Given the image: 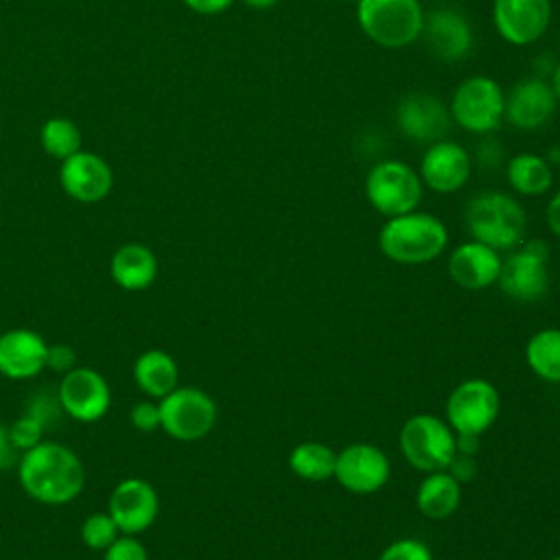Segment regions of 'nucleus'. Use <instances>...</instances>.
Here are the masks:
<instances>
[{
	"instance_id": "nucleus-1",
	"label": "nucleus",
	"mask_w": 560,
	"mask_h": 560,
	"mask_svg": "<svg viewBox=\"0 0 560 560\" xmlns=\"http://www.w3.org/2000/svg\"><path fill=\"white\" fill-rule=\"evenodd\" d=\"M18 477L24 492L44 505H66L85 486V468L74 451L59 442H39L20 455Z\"/></svg>"
},
{
	"instance_id": "nucleus-2",
	"label": "nucleus",
	"mask_w": 560,
	"mask_h": 560,
	"mask_svg": "<svg viewBox=\"0 0 560 560\" xmlns=\"http://www.w3.org/2000/svg\"><path fill=\"white\" fill-rule=\"evenodd\" d=\"M448 243L446 225L429 212H405L389 217L378 232L381 252L400 265H422L435 260Z\"/></svg>"
},
{
	"instance_id": "nucleus-3",
	"label": "nucleus",
	"mask_w": 560,
	"mask_h": 560,
	"mask_svg": "<svg viewBox=\"0 0 560 560\" xmlns=\"http://www.w3.org/2000/svg\"><path fill=\"white\" fill-rule=\"evenodd\" d=\"M466 225L475 241L501 252L521 243L525 232L523 206L508 192L483 190L466 206Z\"/></svg>"
},
{
	"instance_id": "nucleus-4",
	"label": "nucleus",
	"mask_w": 560,
	"mask_h": 560,
	"mask_svg": "<svg viewBox=\"0 0 560 560\" xmlns=\"http://www.w3.org/2000/svg\"><path fill=\"white\" fill-rule=\"evenodd\" d=\"M357 22L363 35L383 48H405L422 35L420 0H357Z\"/></svg>"
},
{
	"instance_id": "nucleus-5",
	"label": "nucleus",
	"mask_w": 560,
	"mask_h": 560,
	"mask_svg": "<svg viewBox=\"0 0 560 560\" xmlns=\"http://www.w3.org/2000/svg\"><path fill=\"white\" fill-rule=\"evenodd\" d=\"M400 451L405 459L422 470H446L457 453V438L448 422L433 413H416L400 429Z\"/></svg>"
},
{
	"instance_id": "nucleus-6",
	"label": "nucleus",
	"mask_w": 560,
	"mask_h": 560,
	"mask_svg": "<svg viewBox=\"0 0 560 560\" xmlns=\"http://www.w3.org/2000/svg\"><path fill=\"white\" fill-rule=\"evenodd\" d=\"M365 197L383 217H398L418 208L422 179L402 160H381L365 175Z\"/></svg>"
},
{
	"instance_id": "nucleus-7",
	"label": "nucleus",
	"mask_w": 560,
	"mask_h": 560,
	"mask_svg": "<svg viewBox=\"0 0 560 560\" xmlns=\"http://www.w3.org/2000/svg\"><path fill=\"white\" fill-rule=\"evenodd\" d=\"M505 94L492 77L475 74L464 79L451 96V120L468 133H490L503 120Z\"/></svg>"
},
{
	"instance_id": "nucleus-8",
	"label": "nucleus",
	"mask_w": 560,
	"mask_h": 560,
	"mask_svg": "<svg viewBox=\"0 0 560 560\" xmlns=\"http://www.w3.org/2000/svg\"><path fill=\"white\" fill-rule=\"evenodd\" d=\"M160 427L179 442L206 438L217 424V402L199 387H175L160 398Z\"/></svg>"
},
{
	"instance_id": "nucleus-9",
	"label": "nucleus",
	"mask_w": 560,
	"mask_h": 560,
	"mask_svg": "<svg viewBox=\"0 0 560 560\" xmlns=\"http://www.w3.org/2000/svg\"><path fill=\"white\" fill-rule=\"evenodd\" d=\"M499 411V392L486 378L462 381L446 400V422L457 435L479 438L497 422Z\"/></svg>"
},
{
	"instance_id": "nucleus-10",
	"label": "nucleus",
	"mask_w": 560,
	"mask_h": 560,
	"mask_svg": "<svg viewBox=\"0 0 560 560\" xmlns=\"http://www.w3.org/2000/svg\"><path fill=\"white\" fill-rule=\"evenodd\" d=\"M499 287L518 302H536L549 289V247L540 238L523 243L512 252L499 271Z\"/></svg>"
},
{
	"instance_id": "nucleus-11",
	"label": "nucleus",
	"mask_w": 560,
	"mask_h": 560,
	"mask_svg": "<svg viewBox=\"0 0 560 560\" xmlns=\"http://www.w3.org/2000/svg\"><path fill=\"white\" fill-rule=\"evenodd\" d=\"M389 472L387 455L370 442H354L337 453L335 479L348 492L372 494L389 481Z\"/></svg>"
},
{
	"instance_id": "nucleus-12",
	"label": "nucleus",
	"mask_w": 560,
	"mask_h": 560,
	"mask_svg": "<svg viewBox=\"0 0 560 560\" xmlns=\"http://www.w3.org/2000/svg\"><path fill=\"white\" fill-rule=\"evenodd\" d=\"M63 413L79 422L101 420L112 402L105 376L92 368H72L61 376L57 389Z\"/></svg>"
},
{
	"instance_id": "nucleus-13",
	"label": "nucleus",
	"mask_w": 560,
	"mask_h": 560,
	"mask_svg": "<svg viewBox=\"0 0 560 560\" xmlns=\"http://www.w3.org/2000/svg\"><path fill=\"white\" fill-rule=\"evenodd\" d=\"M492 24L508 44L529 46L551 24V0H492Z\"/></svg>"
},
{
	"instance_id": "nucleus-14",
	"label": "nucleus",
	"mask_w": 560,
	"mask_h": 560,
	"mask_svg": "<svg viewBox=\"0 0 560 560\" xmlns=\"http://www.w3.org/2000/svg\"><path fill=\"white\" fill-rule=\"evenodd\" d=\"M107 512L116 521L120 534L136 536L155 523L160 499L149 481L129 477L112 490Z\"/></svg>"
},
{
	"instance_id": "nucleus-15",
	"label": "nucleus",
	"mask_w": 560,
	"mask_h": 560,
	"mask_svg": "<svg viewBox=\"0 0 560 560\" xmlns=\"http://www.w3.org/2000/svg\"><path fill=\"white\" fill-rule=\"evenodd\" d=\"M558 107V98L553 94L551 83L542 77H527L512 85L505 94L503 118L523 131H534L545 127Z\"/></svg>"
},
{
	"instance_id": "nucleus-16",
	"label": "nucleus",
	"mask_w": 560,
	"mask_h": 560,
	"mask_svg": "<svg viewBox=\"0 0 560 560\" xmlns=\"http://www.w3.org/2000/svg\"><path fill=\"white\" fill-rule=\"evenodd\" d=\"M472 171L468 151L453 140H435L427 147L420 160V179L422 186H429L433 192H455L459 190Z\"/></svg>"
},
{
	"instance_id": "nucleus-17",
	"label": "nucleus",
	"mask_w": 560,
	"mask_h": 560,
	"mask_svg": "<svg viewBox=\"0 0 560 560\" xmlns=\"http://www.w3.org/2000/svg\"><path fill=\"white\" fill-rule=\"evenodd\" d=\"M451 114L444 103L427 92H411L396 105V125L413 142H435L451 129Z\"/></svg>"
},
{
	"instance_id": "nucleus-18",
	"label": "nucleus",
	"mask_w": 560,
	"mask_h": 560,
	"mask_svg": "<svg viewBox=\"0 0 560 560\" xmlns=\"http://www.w3.org/2000/svg\"><path fill=\"white\" fill-rule=\"evenodd\" d=\"M59 182L68 197L81 203H96L109 195L114 175L101 155L77 151L74 155L61 160Z\"/></svg>"
},
{
	"instance_id": "nucleus-19",
	"label": "nucleus",
	"mask_w": 560,
	"mask_h": 560,
	"mask_svg": "<svg viewBox=\"0 0 560 560\" xmlns=\"http://www.w3.org/2000/svg\"><path fill=\"white\" fill-rule=\"evenodd\" d=\"M422 35L431 52L442 61H459L472 48L470 22L451 7H440L424 15Z\"/></svg>"
},
{
	"instance_id": "nucleus-20",
	"label": "nucleus",
	"mask_w": 560,
	"mask_h": 560,
	"mask_svg": "<svg viewBox=\"0 0 560 560\" xmlns=\"http://www.w3.org/2000/svg\"><path fill=\"white\" fill-rule=\"evenodd\" d=\"M48 343L28 328H13L0 335V374L11 381H26L46 368Z\"/></svg>"
},
{
	"instance_id": "nucleus-21",
	"label": "nucleus",
	"mask_w": 560,
	"mask_h": 560,
	"mask_svg": "<svg viewBox=\"0 0 560 560\" xmlns=\"http://www.w3.org/2000/svg\"><path fill=\"white\" fill-rule=\"evenodd\" d=\"M501 256L497 249L479 243L468 241L457 245L448 256V273L455 284L462 289L479 291L499 280L501 271Z\"/></svg>"
},
{
	"instance_id": "nucleus-22",
	"label": "nucleus",
	"mask_w": 560,
	"mask_h": 560,
	"mask_svg": "<svg viewBox=\"0 0 560 560\" xmlns=\"http://www.w3.org/2000/svg\"><path fill=\"white\" fill-rule=\"evenodd\" d=\"M109 271L120 289L142 291L158 278V258L147 245L127 243L114 252Z\"/></svg>"
},
{
	"instance_id": "nucleus-23",
	"label": "nucleus",
	"mask_w": 560,
	"mask_h": 560,
	"mask_svg": "<svg viewBox=\"0 0 560 560\" xmlns=\"http://www.w3.org/2000/svg\"><path fill=\"white\" fill-rule=\"evenodd\" d=\"M462 501V483L448 472H427L416 492V505L422 516L431 521H444L455 514Z\"/></svg>"
},
{
	"instance_id": "nucleus-24",
	"label": "nucleus",
	"mask_w": 560,
	"mask_h": 560,
	"mask_svg": "<svg viewBox=\"0 0 560 560\" xmlns=\"http://www.w3.org/2000/svg\"><path fill=\"white\" fill-rule=\"evenodd\" d=\"M179 370L164 350H147L133 363V381L149 398H164L177 387Z\"/></svg>"
},
{
	"instance_id": "nucleus-25",
	"label": "nucleus",
	"mask_w": 560,
	"mask_h": 560,
	"mask_svg": "<svg viewBox=\"0 0 560 560\" xmlns=\"http://www.w3.org/2000/svg\"><path fill=\"white\" fill-rule=\"evenodd\" d=\"M505 177H508V184L512 186V190H516L518 195L538 197L551 188L553 168L547 162V158L532 153V151H523L508 160Z\"/></svg>"
},
{
	"instance_id": "nucleus-26",
	"label": "nucleus",
	"mask_w": 560,
	"mask_h": 560,
	"mask_svg": "<svg viewBox=\"0 0 560 560\" xmlns=\"http://www.w3.org/2000/svg\"><path fill=\"white\" fill-rule=\"evenodd\" d=\"M525 361L538 378L560 383V328L534 332L525 346Z\"/></svg>"
},
{
	"instance_id": "nucleus-27",
	"label": "nucleus",
	"mask_w": 560,
	"mask_h": 560,
	"mask_svg": "<svg viewBox=\"0 0 560 560\" xmlns=\"http://www.w3.org/2000/svg\"><path fill=\"white\" fill-rule=\"evenodd\" d=\"M337 453L322 442H300L289 453V468L304 481H326L335 477Z\"/></svg>"
},
{
	"instance_id": "nucleus-28",
	"label": "nucleus",
	"mask_w": 560,
	"mask_h": 560,
	"mask_svg": "<svg viewBox=\"0 0 560 560\" xmlns=\"http://www.w3.org/2000/svg\"><path fill=\"white\" fill-rule=\"evenodd\" d=\"M39 142L50 158L66 160L81 151V131L70 118H48L39 129Z\"/></svg>"
},
{
	"instance_id": "nucleus-29",
	"label": "nucleus",
	"mask_w": 560,
	"mask_h": 560,
	"mask_svg": "<svg viewBox=\"0 0 560 560\" xmlns=\"http://www.w3.org/2000/svg\"><path fill=\"white\" fill-rule=\"evenodd\" d=\"M118 536H120V529L116 521L109 516V512H94L81 525L83 545L96 551H105Z\"/></svg>"
},
{
	"instance_id": "nucleus-30",
	"label": "nucleus",
	"mask_w": 560,
	"mask_h": 560,
	"mask_svg": "<svg viewBox=\"0 0 560 560\" xmlns=\"http://www.w3.org/2000/svg\"><path fill=\"white\" fill-rule=\"evenodd\" d=\"M24 413L35 418L44 429H48L50 424L59 422V416L63 413V409H61L59 396H52L50 392H39L28 398Z\"/></svg>"
},
{
	"instance_id": "nucleus-31",
	"label": "nucleus",
	"mask_w": 560,
	"mask_h": 560,
	"mask_svg": "<svg viewBox=\"0 0 560 560\" xmlns=\"http://www.w3.org/2000/svg\"><path fill=\"white\" fill-rule=\"evenodd\" d=\"M44 431H46V429H44L35 418H31L28 413H22L15 422L9 424L11 442H13V446L20 451V455L26 453L28 448L37 446V444L42 442Z\"/></svg>"
},
{
	"instance_id": "nucleus-32",
	"label": "nucleus",
	"mask_w": 560,
	"mask_h": 560,
	"mask_svg": "<svg viewBox=\"0 0 560 560\" xmlns=\"http://www.w3.org/2000/svg\"><path fill=\"white\" fill-rule=\"evenodd\" d=\"M378 560H433V553L429 545L418 538H398L381 551Z\"/></svg>"
},
{
	"instance_id": "nucleus-33",
	"label": "nucleus",
	"mask_w": 560,
	"mask_h": 560,
	"mask_svg": "<svg viewBox=\"0 0 560 560\" xmlns=\"http://www.w3.org/2000/svg\"><path fill=\"white\" fill-rule=\"evenodd\" d=\"M103 560H149L144 545L129 534H120L107 549Z\"/></svg>"
},
{
	"instance_id": "nucleus-34",
	"label": "nucleus",
	"mask_w": 560,
	"mask_h": 560,
	"mask_svg": "<svg viewBox=\"0 0 560 560\" xmlns=\"http://www.w3.org/2000/svg\"><path fill=\"white\" fill-rule=\"evenodd\" d=\"M129 422L142 433H151L160 427V407L151 400H140L129 411Z\"/></svg>"
},
{
	"instance_id": "nucleus-35",
	"label": "nucleus",
	"mask_w": 560,
	"mask_h": 560,
	"mask_svg": "<svg viewBox=\"0 0 560 560\" xmlns=\"http://www.w3.org/2000/svg\"><path fill=\"white\" fill-rule=\"evenodd\" d=\"M77 363V354L70 346L66 343H55V346H48V357H46V368L59 372V374H66L74 368Z\"/></svg>"
},
{
	"instance_id": "nucleus-36",
	"label": "nucleus",
	"mask_w": 560,
	"mask_h": 560,
	"mask_svg": "<svg viewBox=\"0 0 560 560\" xmlns=\"http://www.w3.org/2000/svg\"><path fill=\"white\" fill-rule=\"evenodd\" d=\"M20 451L13 446L9 427L0 424V470H11L20 462Z\"/></svg>"
},
{
	"instance_id": "nucleus-37",
	"label": "nucleus",
	"mask_w": 560,
	"mask_h": 560,
	"mask_svg": "<svg viewBox=\"0 0 560 560\" xmlns=\"http://www.w3.org/2000/svg\"><path fill=\"white\" fill-rule=\"evenodd\" d=\"M234 0H184V4L195 11V13H201V15H217V13H223L225 9L232 7Z\"/></svg>"
},
{
	"instance_id": "nucleus-38",
	"label": "nucleus",
	"mask_w": 560,
	"mask_h": 560,
	"mask_svg": "<svg viewBox=\"0 0 560 560\" xmlns=\"http://www.w3.org/2000/svg\"><path fill=\"white\" fill-rule=\"evenodd\" d=\"M545 219H547L549 230L560 238V190H558V192H553V197L547 201Z\"/></svg>"
},
{
	"instance_id": "nucleus-39",
	"label": "nucleus",
	"mask_w": 560,
	"mask_h": 560,
	"mask_svg": "<svg viewBox=\"0 0 560 560\" xmlns=\"http://www.w3.org/2000/svg\"><path fill=\"white\" fill-rule=\"evenodd\" d=\"M481 164H499L501 162V147H497L492 140H486L477 149Z\"/></svg>"
},
{
	"instance_id": "nucleus-40",
	"label": "nucleus",
	"mask_w": 560,
	"mask_h": 560,
	"mask_svg": "<svg viewBox=\"0 0 560 560\" xmlns=\"http://www.w3.org/2000/svg\"><path fill=\"white\" fill-rule=\"evenodd\" d=\"M551 88H553V94H556V98L560 103V61L551 70Z\"/></svg>"
},
{
	"instance_id": "nucleus-41",
	"label": "nucleus",
	"mask_w": 560,
	"mask_h": 560,
	"mask_svg": "<svg viewBox=\"0 0 560 560\" xmlns=\"http://www.w3.org/2000/svg\"><path fill=\"white\" fill-rule=\"evenodd\" d=\"M247 7H252V9H258V11H262V9H271L278 0H243Z\"/></svg>"
},
{
	"instance_id": "nucleus-42",
	"label": "nucleus",
	"mask_w": 560,
	"mask_h": 560,
	"mask_svg": "<svg viewBox=\"0 0 560 560\" xmlns=\"http://www.w3.org/2000/svg\"><path fill=\"white\" fill-rule=\"evenodd\" d=\"M551 560H560V556H556V558H551Z\"/></svg>"
}]
</instances>
